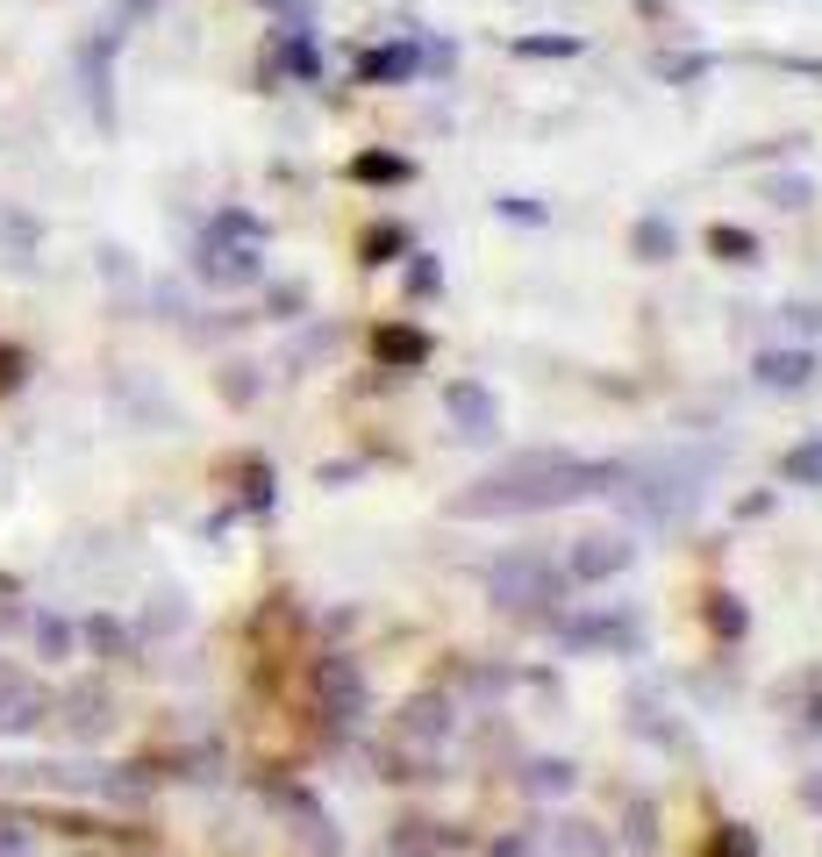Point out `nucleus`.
<instances>
[{"instance_id": "f257e3e1", "label": "nucleus", "mask_w": 822, "mask_h": 857, "mask_svg": "<svg viewBox=\"0 0 822 857\" xmlns=\"http://www.w3.org/2000/svg\"><path fill=\"white\" fill-rule=\"evenodd\" d=\"M415 57L408 51H387V57H365V79H379V72H408Z\"/></svg>"}]
</instances>
